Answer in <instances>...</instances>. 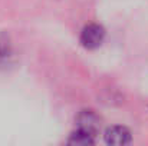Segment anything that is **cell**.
<instances>
[{
    "instance_id": "1",
    "label": "cell",
    "mask_w": 148,
    "mask_h": 146,
    "mask_svg": "<svg viewBox=\"0 0 148 146\" xmlns=\"http://www.w3.org/2000/svg\"><path fill=\"white\" fill-rule=\"evenodd\" d=\"M103 39H105V29L97 23H91V24L85 26L81 33V43L86 49L99 48L102 45Z\"/></svg>"
},
{
    "instance_id": "2",
    "label": "cell",
    "mask_w": 148,
    "mask_h": 146,
    "mask_svg": "<svg viewBox=\"0 0 148 146\" xmlns=\"http://www.w3.org/2000/svg\"><path fill=\"white\" fill-rule=\"evenodd\" d=\"M105 142L108 145H127L131 142V133L127 128L124 126H112L108 128L105 132Z\"/></svg>"
},
{
    "instance_id": "3",
    "label": "cell",
    "mask_w": 148,
    "mask_h": 146,
    "mask_svg": "<svg viewBox=\"0 0 148 146\" xmlns=\"http://www.w3.org/2000/svg\"><path fill=\"white\" fill-rule=\"evenodd\" d=\"M76 123H78V129L85 130L94 136L99 129V119L92 110H82L76 117Z\"/></svg>"
},
{
    "instance_id": "4",
    "label": "cell",
    "mask_w": 148,
    "mask_h": 146,
    "mask_svg": "<svg viewBox=\"0 0 148 146\" xmlns=\"http://www.w3.org/2000/svg\"><path fill=\"white\" fill-rule=\"evenodd\" d=\"M68 143L71 145H76V146H88L94 143V135L78 129L76 132H73L71 135V138L68 139Z\"/></svg>"
}]
</instances>
